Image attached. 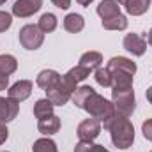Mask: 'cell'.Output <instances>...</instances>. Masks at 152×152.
Wrapping results in <instances>:
<instances>
[{
	"label": "cell",
	"mask_w": 152,
	"mask_h": 152,
	"mask_svg": "<svg viewBox=\"0 0 152 152\" xmlns=\"http://www.w3.org/2000/svg\"><path fill=\"white\" fill-rule=\"evenodd\" d=\"M20 112V103L12 101L11 97H2L0 96V122L7 124L11 120H14Z\"/></svg>",
	"instance_id": "10"
},
{
	"label": "cell",
	"mask_w": 152,
	"mask_h": 152,
	"mask_svg": "<svg viewBox=\"0 0 152 152\" xmlns=\"http://www.w3.org/2000/svg\"><path fill=\"white\" fill-rule=\"evenodd\" d=\"M117 2L118 5H124L127 14L131 16H142L151 7V0H117Z\"/></svg>",
	"instance_id": "13"
},
{
	"label": "cell",
	"mask_w": 152,
	"mask_h": 152,
	"mask_svg": "<svg viewBox=\"0 0 152 152\" xmlns=\"http://www.w3.org/2000/svg\"><path fill=\"white\" fill-rule=\"evenodd\" d=\"M76 134L80 138V142H94L99 134H101V120L97 118H85L83 122L78 124Z\"/></svg>",
	"instance_id": "6"
},
{
	"label": "cell",
	"mask_w": 152,
	"mask_h": 152,
	"mask_svg": "<svg viewBox=\"0 0 152 152\" xmlns=\"http://www.w3.org/2000/svg\"><path fill=\"white\" fill-rule=\"evenodd\" d=\"M53 5H57L58 9H69L71 7V0H51Z\"/></svg>",
	"instance_id": "31"
},
{
	"label": "cell",
	"mask_w": 152,
	"mask_h": 152,
	"mask_svg": "<svg viewBox=\"0 0 152 152\" xmlns=\"http://www.w3.org/2000/svg\"><path fill=\"white\" fill-rule=\"evenodd\" d=\"M32 152H58L57 149V143L50 138H39L34 142V147H32Z\"/></svg>",
	"instance_id": "25"
},
{
	"label": "cell",
	"mask_w": 152,
	"mask_h": 152,
	"mask_svg": "<svg viewBox=\"0 0 152 152\" xmlns=\"http://www.w3.org/2000/svg\"><path fill=\"white\" fill-rule=\"evenodd\" d=\"M7 138H9V129H7V126L4 122H0V145L5 143Z\"/></svg>",
	"instance_id": "30"
},
{
	"label": "cell",
	"mask_w": 152,
	"mask_h": 152,
	"mask_svg": "<svg viewBox=\"0 0 152 152\" xmlns=\"http://www.w3.org/2000/svg\"><path fill=\"white\" fill-rule=\"evenodd\" d=\"M81 110H85L92 118H97V120H103V122H104L108 117H112V115L115 113L113 103L108 101L106 97L99 96L97 92H94V94L87 99V103L83 104Z\"/></svg>",
	"instance_id": "2"
},
{
	"label": "cell",
	"mask_w": 152,
	"mask_h": 152,
	"mask_svg": "<svg viewBox=\"0 0 152 152\" xmlns=\"http://www.w3.org/2000/svg\"><path fill=\"white\" fill-rule=\"evenodd\" d=\"M5 2H7V0H0V5H2V4H5Z\"/></svg>",
	"instance_id": "37"
},
{
	"label": "cell",
	"mask_w": 152,
	"mask_h": 152,
	"mask_svg": "<svg viewBox=\"0 0 152 152\" xmlns=\"http://www.w3.org/2000/svg\"><path fill=\"white\" fill-rule=\"evenodd\" d=\"M76 2H78L80 5H83V7H88V5H90L94 0H76Z\"/></svg>",
	"instance_id": "33"
},
{
	"label": "cell",
	"mask_w": 152,
	"mask_h": 152,
	"mask_svg": "<svg viewBox=\"0 0 152 152\" xmlns=\"http://www.w3.org/2000/svg\"><path fill=\"white\" fill-rule=\"evenodd\" d=\"M94 92H96V90H94L92 87H88V85L78 87L75 92H73V96H71V101L75 103V106H78V108H83V104L87 103V99H88Z\"/></svg>",
	"instance_id": "21"
},
{
	"label": "cell",
	"mask_w": 152,
	"mask_h": 152,
	"mask_svg": "<svg viewBox=\"0 0 152 152\" xmlns=\"http://www.w3.org/2000/svg\"><path fill=\"white\" fill-rule=\"evenodd\" d=\"M42 7V0H16L12 5V14L16 18H30Z\"/></svg>",
	"instance_id": "7"
},
{
	"label": "cell",
	"mask_w": 152,
	"mask_h": 152,
	"mask_svg": "<svg viewBox=\"0 0 152 152\" xmlns=\"http://www.w3.org/2000/svg\"><path fill=\"white\" fill-rule=\"evenodd\" d=\"M103 126H104L106 131H110L112 143L117 149L126 151V149H129L133 145V142H134V127H133L129 117H124V115L115 112L112 117H108L103 122Z\"/></svg>",
	"instance_id": "1"
},
{
	"label": "cell",
	"mask_w": 152,
	"mask_h": 152,
	"mask_svg": "<svg viewBox=\"0 0 152 152\" xmlns=\"http://www.w3.org/2000/svg\"><path fill=\"white\" fill-rule=\"evenodd\" d=\"M18 39H20V44L25 50L34 51V50H39L42 46V42H44V32L39 28L37 25L28 23V25H25V27L20 28Z\"/></svg>",
	"instance_id": "3"
},
{
	"label": "cell",
	"mask_w": 152,
	"mask_h": 152,
	"mask_svg": "<svg viewBox=\"0 0 152 152\" xmlns=\"http://www.w3.org/2000/svg\"><path fill=\"white\" fill-rule=\"evenodd\" d=\"M101 25H103V28H106V30H126V28H127V18H126L124 14H117L113 18L103 20Z\"/></svg>",
	"instance_id": "22"
},
{
	"label": "cell",
	"mask_w": 152,
	"mask_h": 152,
	"mask_svg": "<svg viewBox=\"0 0 152 152\" xmlns=\"http://www.w3.org/2000/svg\"><path fill=\"white\" fill-rule=\"evenodd\" d=\"M97 14L101 16V20L113 18L117 14H120V5L117 0H101L97 5Z\"/></svg>",
	"instance_id": "16"
},
{
	"label": "cell",
	"mask_w": 152,
	"mask_h": 152,
	"mask_svg": "<svg viewBox=\"0 0 152 152\" xmlns=\"http://www.w3.org/2000/svg\"><path fill=\"white\" fill-rule=\"evenodd\" d=\"M94 152H110L108 149H104L103 145H94Z\"/></svg>",
	"instance_id": "34"
},
{
	"label": "cell",
	"mask_w": 152,
	"mask_h": 152,
	"mask_svg": "<svg viewBox=\"0 0 152 152\" xmlns=\"http://www.w3.org/2000/svg\"><path fill=\"white\" fill-rule=\"evenodd\" d=\"M147 42H149V44L152 46V28L149 30V34H147Z\"/></svg>",
	"instance_id": "36"
},
{
	"label": "cell",
	"mask_w": 152,
	"mask_h": 152,
	"mask_svg": "<svg viewBox=\"0 0 152 152\" xmlns=\"http://www.w3.org/2000/svg\"><path fill=\"white\" fill-rule=\"evenodd\" d=\"M94 145L92 142H78L75 147V152H94Z\"/></svg>",
	"instance_id": "29"
},
{
	"label": "cell",
	"mask_w": 152,
	"mask_h": 152,
	"mask_svg": "<svg viewBox=\"0 0 152 152\" xmlns=\"http://www.w3.org/2000/svg\"><path fill=\"white\" fill-rule=\"evenodd\" d=\"M53 108H55V106H53V103H51L48 97L39 99V101H36V104H34V115H36L37 120L48 118V117L53 115Z\"/></svg>",
	"instance_id": "20"
},
{
	"label": "cell",
	"mask_w": 152,
	"mask_h": 152,
	"mask_svg": "<svg viewBox=\"0 0 152 152\" xmlns=\"http://www.w3.org/2000/svg\"><path fill=\"white\" fill-rule=\"evenodd\" d=\"M73 92H75V90H73L64 80H60L55 87H51V88L46 90V97L53 103V106H64L66 103L71 101Z\"/></svg>",
	"instance_id": "5"
},
{
	"label": "cell",
	"mask_w": 152,
	"mask_h": 152,
	"mask_svg": "<svg viewBox=\"0 0 152 152\" xmlns=\"http://www.w3.org/2000/svg\"><path fill=\"white\" fill-rule=\"evenodd\" d=\"M112 103L115 106V112L124 117H131L136 108V99L133 88L129 90H112Z\"/></svg>",
	"instance_id": "4"
},
{
	"label": "cell",
	"mask_w": 152,
	"mask_h": 152,
	"mask_svg": "<svg viewBox=\"0 0 152 152\" xmlns=\"http://www.w3.org/2000/svg\"><path fill=\"white\" fill-rule=\"evenodd\" d=\"M142 133H143V138L152 142V118H147L143 124H142Z\"/></svg>",
	"instance_id": "28"
},
{
	"label": "cell",
	"mask_w": 152,
	"mask_h": 152,
	"mask_svg": "<svg viewBox=\"0 0 152 152\" xmlns=\"http://www.w3.org/2000/svg\"><path fill=\"white\" fill-rule=\"evenodd\" d=\"M96 81H97V85H101L103 88H108V87H112V75H110V71L106 69V67H97L96 69Z\"/></svg>",
	"instance_id": "26"
},
{
	"label": "cell",
	"mask_w": 152,
	"mask_h": 152,
	"mask_svg": "<svg viewBox=\"0 0 152 152\" xmlns=\"http://www.w3.org/2000/svg\"><path fill=\"white\" fill-rule=\"evenodd\" d=\"M122 46H124V50H127L134 57H142L147 51V41L138 34H127L122 41Z\"/></svg>",
	"instance_id": "9"
},
{
	"label": "cell",
	"mask_w": 152,
	"mask_h": 152,
	"mask_svg": "<svg viewBox=\"0 0 152 152\" xmlns=\"http://www.w3.org/2000/svg\"><path fill=\"white\" fill-rule=\"evenodd\" d=\"M32 88H34V85H32L30 80H20V81H16V83L9 88L7 97H11V99L16 101V103H23L25 99L30 97Z\"/></svg>",
	"instance_id": "8"
},
{
	"label": "cell",
	"mask_w": 152,
	"mask_h": 152,
	"mask_svg": "<svg viewBox=\"0 0 152 152\" xmlns=\"http://www.w3.org/2000/svg\"><path fill=\"white\" fill-rule=\"evenodd\" d=\"M112 90H129L133 88V75L122 73V71H112Z\"/></svg>",
	"instance_id": "15"
},
{
	"label": "cell",
	"mask_w": 152,
	"mask_h": 152,
	"mask_svg": "<svg viewBox=\"0 0 152 152\" xmlns=\"http://www.w3.org/2000/svg\"><path fill=\"white\" fill-rule=\"evenodd\" d=\"M145 96H147V101H149V103L152 104V87H149V88H147V92H145Z\"/></svg>",
	"instance_id": "35"
},
{
	"label": "cell",
	"mask_w": 152,
	"mask_h": 152,
	"mask_svg": "<svg viewBox=\"0 0 152 152\" xmlns=\"http://www.w3.org/2000/svg\"><path fill=\"white\" fill-rule=\"evenodd\" d=\"M9 85V76L7 75H0V90H5Z\"/></svg>",
	"instance_id": "32"
},
{
	"label": "cell",
	"mask_w": 152,
	"mask_h": 152,
	"mask_svg": "<svg viewBox=\"0 0 152 152\" xmlns=\"http://www.w3.org/2000/svg\"><path fill=\"white\" fill-rule=\"evenodd\" d=\"M18 69V60L12 55H0V75H12Z\"/></svg>",
	"instance_id": "24"
},
{
	"label": "cell",
	"mask_w": 152,
	"mask_h": 152,
	"mask_svg": "<svg viewBox=\"0 0 152 152\" xmlns=\"http://www.w3.org/2000/svg\"><path fill=\"white\" fill-rule=\"evenodd\" d=\"M62 80V76L58 75L57 71H53V69H44V71H41L36 78V83H37L39 88H42L44 92L48 90V88H51V87H55L58 81Z\"/></svg>",
	"instance_id": "14"
},
{
	"label": "cell",
	"mask_w": 152,
	"mask_h": 152,
	"mask_svg": "<svg viewBox=\"0 0 152 152\" xmlns=\"http://www.w3.org/2000/svg\"><path fill=\"white\" fill-rule=\"evenodd\" d=\"M83 27H85V20H83L81 14L71 12V14H67V16L64 18V28H66L67 32H71V34H78V32H81Z\"/></svg>",
	"instance_id": "19"
},
{
	"label": "cell",
	"mask_w": 152,
	"mask_h": 152,
	"mask_svg": "<svg viewBox=\"0 0 152 152\" xmlns=\"http://www.w3.org/2000/svg\"><path fill=\"white\" fill-rule=\"evenodd\" d=\"M57 25H58V20H57V16L51 14V12H44V14L39 18V23H37V27L44 32V34L53 32V30L57 28Z\"/></svg>",
	"instance_id": "23"
},
{
	"label": "cell",
	"mask_w": 152,
	"mask_h": 152,
	"mask_svg": "<svg viewBox=\"0 0 152 152\" xmlns=\"http://www.w3.org/2000/svg\"><path fill=\"white\" fill-rule=\"evenodd\" d=\"M106 69L110 73L112 71H122V73H129V75L134 76V73H136V64L131 58H126V57H113V58L108 60Z\"/></svg>",
	"instance_id": "11"
},
{
	"label": "cell",
	"mask_w": 152,
	"mask_h": 152,
	"mask_svg": "<svg viewBox=\"0 0 152 152\" xmlns=\"http://www.w3.org/2000/svg\"><path fill=\"white\" fill-rule=\"evenodd\" d=\"M151 2H152V0H151Z\"/></svg>",
	"instance_id": "38"
},
{
	"label": "cell",
	"mask_w": 152,
	"mask_h": 152,
	"mask_svg": "<svg viewBox=\"0 0 152 152\" xmlns=\"http://www.w3.org/2000/svg\"><path fill=\"white\" fill-rule=\"evenodd\" d=\"M12 25V16L5 11H0V32H5L9 30Z\"/></svg>",
	"instance_id": "27"
},
{
	"label": "cell",
	"mask_w": 152,
	"mask_h": 152,
	"mask_svg": "<svg viewBox=\"0 0 152 152\" xmlns=\"http://www.w3.org/2000/svg\"><path fill=\"white\" fill-rule=\"evenodd\" d=\"M103 64V55L99 51H87L80 57V66L87 67L88 71H96Z\"/></svg>",
	"instance_id": "18"
},
{
	"label": "cell",
	"mask_w": 152,
	"mask_h": 152,
	"mask_svg": "<svg viewBox=\"0 0 152 152\" xmlns=\"http://www.w3.org/2000/svg\"><path fill=\"white\" fill-rule=\"evenodd\" d=\"M88 76H90V71H88L87 67H81V66L78 64L76 67L69 69L66 75L62 76V80H64V81L73 88V90H76V88H78V83H80V81H83V80H87Z\"/></svg>",
	"instance_id": "12"
},
{
	"label": "cell",
	"mask_w": 152,
	"mask_h": 152,
	"mask_svg": "<svg viewBox=\"0 0 152 152\" xmlns=\"http://www.w3.org/2000/svg\"><path fill=\"white\" fill-rule=\"evenodd\" d=\"M151 152H152V151H151Z\"/></svg>",
	"instance_id": "39"
},
{
	"label": "cell",
	"mask_w": 152,
	"mask_h": 152,
	"mask_svg": "<svg viewBox=\"0 0 152 152\" xmlns=\"http://www.w3.org/2000/svg\"><path fill=\"white\" fill-rule=\"evenodd\" d=\"M37 129H39V133H42L44 136L55 134V133H58V129H60V118H58L57 115H51V117H48V118H42V120L37 122Z\"/></svg>",
	"instance_id": "17"
}]
</instances>
